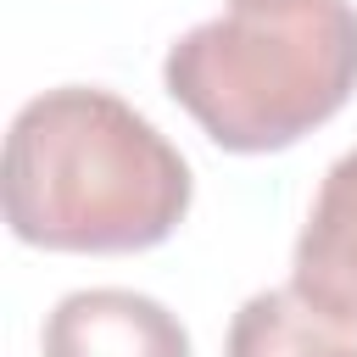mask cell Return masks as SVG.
Here are the masks:
<instances>
[{
  "instance_id": "cell-1",
  "label": "cell",
  "mask_w": 357,
  "mask_h": 357,
  "mask_svg": "<svg viewBox=\"0 0 357 357\" xmlns=\"http://www.w3.org/2000/svg\"><path fill=\"white\" fill-rule=\"evenodd\" d=\"M190 195L178 145L112 89L61 84L11 117L0 201L22 245L151 251L184 223Z\"/></svg>"
},
{
  "instance_id": "cell-2",
  "label": "cell",
  "mask_w": 357,
  "mask_h": 357,
  "mask_svg": "<svg viewBox=\"0 0 357 357\" xmlns=\"http://www.w3.org/2000/svg\"><path fill=\"white\" fill-rule=\"evenodd\" d=\"M167 95L218 151L268 156L329 123L357 89V6L273 0L223 11L173 39Z\"/></svg>"
},
{
  "instance_id": "cell-3",
  "label": "cell",
  "mask_w": 357,
  "mask_h": 357,
  "mask_svg": "<svg viewBox=\"0 0 357 357\" xmlns=\"http://www.w3.org/2000/svg\"><path fill=\"white\" fill-rule=\"evenodd\" d=\"M39 346L45 357H190V329L156 296L95 284L50 307Z\"/></svg>"
},
{
  "instance_id": "cell-4",
  "label": "cell",
  "mask_w": 357,
  "mask_h": 357,
  "mask_svg": "<svg viewBox=\"0 0 357 357\" xmlns=\"http://www.w3.org/2000/svg\"><path fill=\"white\" fill-rule=\"evenodd\" d=\"M290 290L329 324L357 329V151L329 162L290 257Z\"/></svg>"
},
{
  "instance_id": "cell-5",
  "label": "cell",
  "mask_w": 357,
  "mask_h": 357,
  "mask_svg": "<svg viewBox=\"0 0 357 357\" xmlns=\"http://www.w3.org/2000/svg\"><path fill=\"white\" fill-rule=\"evenodd\" d=\"M223 357H357V335L312 312L296 290H257L234 312Z\"/></svg>"
},
{
  "instance_id": "cell-6",
  "label": "cell",
  "mask_w": 357,
  "mask_h": 357,
  "mask_svg": "<svg viewBox=\"0 0 357 357\" xmlns=\"http://www.w3.org/2000/svg\"><path fill=\"white\" fill-rule=\"evenodd\" d=\"M245 6H273V0H229V11H245Z\"/></svg>"
}]
</instances>
